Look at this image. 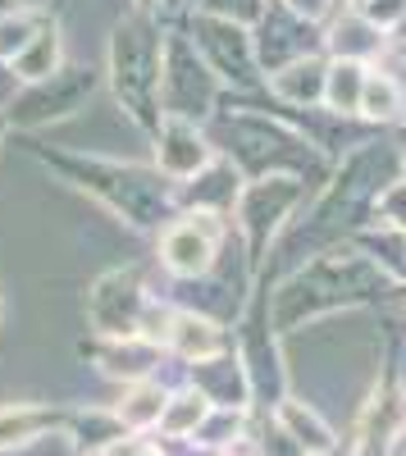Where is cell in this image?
<instances>
[{
	"label": "cell",
	"instance_id": "obj_1",
	"mask_svg": "<svg viewBox=\"0 0 406 456\" xmlns=\"http://www.w3.org/2000/svg\"><path fill=\"white\" fill-rule=\"evenodd\" d=\"M206 256H210V247H206L201 238L192 242V238L174 233V238H169V256H165V260L174 265L178 274H197V270H206Z\"/></svg>",
	"mask_w": 406,
	"mask_h": 456
},
{
	"label": "cell",
	"instance_id": "obj_2",
	"mask_svg": "<svg viewBox=\"0 0 406 456\" xmlns=\"http://www.w3.org/2000/svg\"><path fill=\"white\" fill-rule=\"evenodd\" d=\"M178 329H183V347H188V352H197V347H215L210 324H201V320H178Z\"/></svg>",
	"mask_w": 406,
	"mask_h": 456
}]
</instances>
